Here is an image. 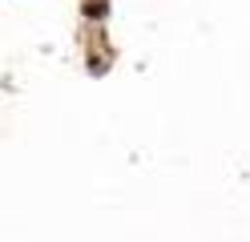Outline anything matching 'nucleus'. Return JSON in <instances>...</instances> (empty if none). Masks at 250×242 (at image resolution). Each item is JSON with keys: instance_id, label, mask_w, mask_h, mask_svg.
Returning a JSON list of instances; mask_svg holds the SVG:
<instances>
[{"instance_id": "obj_1", "label": "nucleus", "mask_w": 250, "mask_h": 242, "mask_svg": "<svg viewBox=\"0 0 250 242\" xmlns=\"http://www.w3.org/2000/svg\"><path fill=\"white\" fill-rule=\"evenodd\" d=\"M89 21H105L109 16V0H85V8H81Z\"/></svg>"}, {"instance_id": "obj_2", "label": "nucleus", "mask_w": 250, "mask_h": 242, "mask_svg": "<svg viewBox=\"0 0 250 242\" xmlns=\"http://www.w3.org/2000/svg\"><path fill=\"white\" fill-rule=\"evenodd\" d=\"M105 69H109V61H105V57H97V53H93V57H89V73H93V77H101Z\"/></svg>"}]
</instances>
